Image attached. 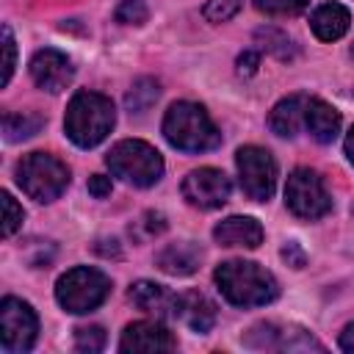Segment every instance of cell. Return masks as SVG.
<instances>
[{
    "label": "cell",
    "mask_w": 354,
    "mask_h": 354,
    "mask_svg": "<svg viewBox=\"0 0 354 354\" xmlns=\"http://www.w3.org/2000/svg\"><path fill=\"white\" fill-rule=\"evenodd\" d=\"M75 348L83 354H97L105 348V329L102 326H77L75 329Z\"/></svg>",
    "instance_id": "cb8c5ba5"
},
{
    "label": "cell",
    "mask_w": 354,
    "mask_h": 354,
    "mask_svg": "<svg viewBox=\"0 0 354 354\" xmlns=\"http://www.w3.org/2000/svg\"><path fill=\"white\" fill-rule=\"evenodd\" d=\"M113 122H116V111H113V102L105 94L77 91L66 105L64 130H66L72 144H77L83 149H91V147H97L100 141L108 138Z\"/></svg>",
    "instance_id": "7a4b0ae2"
},
{
    "label": "cell",
    "mask_w": 354,
    "mask_h": 354,
    "mask_svg": "<svg viewBox=\"0 0 354 354\" xmlns=\"http://www.w3.org/2000/svg\"><path fill=\"white\" fill-rule=\"evenodd\" d=\"M149 17V8L144 0H122L116 6V19L122 25H144Z\"/></svg>",
    "instance_id": "83f0119b"
},
{
    "label": "cell",
    "mask_w": 354,
    "mask_h": 354,
    "mask_svg": "<svg viewBox=\"0 0 354 354\" xmlns=\"http://www.w3.org/2000/svg\"><path fill=\"white\" fill-rule=\"evenodd\" d=\"M285 205L296 218L315 221L332 210V196L313 169H296L285 183Z\"/></svg>",
    "instance_id": "52a82bcc"
},
{
    "label": "cell",
    "mask_w": 354,
    "mask_h": 354,
    "mask_svg": "<svg viewBox=\"0 0 354 354\" xmlns=\"http://www.w3.org/2000/svg\"><path fill=\"white\" fill-rule=\"evenodd\" d=\"M39 332V318L33 307L22 299L6 296L0 301V346L8 354H22L30 351L36 343Z\"/></svg>",
    "instance_id": "9c48e42d"
},
{
    "label": "cell",
    "mask_w": 354,
    "mask_h": 354,
    "mask_svg": "<svg viewBox=\"0 0 354 354\" xmlns=\"http://www.w3.org/2000/svg\"><path fill=\"white\" fill-rule=\"evenodd\" d=\"M307 94H290L285 100H279L268 116V124L277 136L282 138H293L301 127H304V108H307Z\"/></svg>",
    "instance_id": "d6986e66"
},
{
    "label": "cell",
    "mask_w": 354,
    "mask_h": 354,
    "mask_svg": "<svg viewBox=\"0 0 354 354\" xmlns=\"http://www.w3.org/2000/svg\"><path fill=\"white\" fill-rule=\"evenodd\" d=\"M174 318H180L188 329L207 335L216 324V304L199 290H185L174 301Z\"/></svg>",
    "instance_id": "4fadbf2b"
},
{
    "label": "cell",
    "mask_w": 354,
    "mask_h": 354,
    "mask_svg": "<svg viewBox=\"0 0 354 354\" xmlns=\"http://www.w3.org/2000/svg\"><path fill=\"white\" fill-rule=\"evenodd\" d=\"M163 230H166V216L158 210H147L130 224V238L133 241H149V238L160 235Z\"/></svg>",
    "instance_id": "603a6c76"
},
{
    "label": "cell",
    "mask_w": 354,
    "mask_h": 354,
    "mask_svg": "<svg viewBox=\"0 0 354 354\" xmlns=\"http://www.w3.org/2000/svg\"><path fill=\"white\" fill-rule=\"evenodd\" d=\"M41 127H44V116L33 113V111H17V113H6L3 116V138L11 141V144L33 138Z\"/></svg>",
    "instance_id": "ffe728a7"
},
{
    "label": "cell",
    "mask_w": 354,
    "mask_h": 354,
    "mask_svg": "<svg viewBox=\"0 0 354 354\" xmlns=\"http://www.w3.org/2000/svg\"><path fill=\"white\" fill-rule=\"evenodd\" d=\"M348 25H351V14L343 3H324L310 17V28L321 41H337L340 36H346Z\"/></svg>",
    "instance_id": "ac0fdd59"
},
{
    "label": "cell",
    "mask_w": 354,
    "mask_h": 354,
    "mask_svg": "<svg viewBox=\"0 0 354 354\" xmlns=\"http://www.w3.org/2000/svg\"><path fill=\"white\" fill-rule=\"evenodd\" d=\"M177 343L171 337V332L155 318V321H136L122 332L119 340V351H144V354H155V351H171Z\"/></svg>",
    "instance_id": "7c38bea8"
},
{
    "label": "cell",
    "mask_w": 354,
    "mask_h": 354,
    "mask_svg": "<svg viewBox=\"0 0 354 354\" xmlns=\"http://www.w3.org/2000/svg\"><path fill=\"white\" fill-rule=\"evenodd\" d=\"M88 194L97 196V199H105L111 194V177L105 174H91L88 177Z\"/></svg>",
    "instance_id": "4dcf8cb0"
},
{
    "label": "cell",
    "mask_w": 354,
    "mask_h": 354,
    "mask_svg": "<svg viewBox=\"0 0 354 354\" xmlns=\"http://www.w3.org/2000/svg\"><path fill=\"white\" fill-rule=\"evenodd\" d=\"M17 185L36 202H53L66 191L69 169L50 152H30L17 166Z\"/></svg>",
    "instance_id": "5b68a950"
},
{
    "label": "cell",
    "mask_w": 354,
    "mask_h": 354,
    "mask_svg": "<svg viewBox=\"0 0 354 354\" xmlns=\"http://www.w3.org/2000/svg\"><path fill=\"white\" fill-rule=\"evenodd\" d=\"M337 343H340V348H343V351L354 354V321L340 332V340H337Z\"/></svg>",
    "instance_id": "d6a6232c"
},
{
    "label": "cell",
    "mask_w": 354,
    "mask_h": 354,
    "mask_svg": "<svg viewBox=\"0 0 354 354\" xmlns=\"http://www.w3.org/2000/svg\"><path fill=\"white\" fill-rule=\"evenodd\" d=\"M241 3L243 0H207L205 3V8H202V14H205V19L207 22H227V19H232L238 11H241Z\"/></svg>",
    "instance_id": "4316f807"
},
{
    "label": "cell",
    "mask_w": 354,
    "mask_h": 354,
    "mask_svg": "<svg viewBox=\"0 0 354 354\" xmlns=\"http://www.w3.org/2000/svg\"><path fill=\"white\" fill-rule=\"evenodd\" d=\"M158 94H160V86H158L155 77H138V80L130 86V91H127V97H124V105H127L130 113H144V111L158 100Z\"/></svg>",
    "instance_id": "7402d4cb"
},
{
    "label": "cell",
    "mask_w": 354,
    "mask_h": 354,
    "mask_svg": "<svg viewBox=\"0 0 354 354\" xmlns=\"http://www.w3.org/2000/svg\"><path fill=\"white\" fill-rule=\"evenodd\" d=\"M111 293V279L100 271V268H88V266H77L69 268L64 277H58L55 282V299L66 313L83 315L97 310Z\"/></svg>",
    "instance_id": "8992f818"
},
{
    "label": "cell",
    "mask_w": 354,
    "mask_h": 354,
    "mask_svg": "<svg viewBox=\"0 0 354 354\" xmlns=\"http://www.w3.org/2000/svg\"><path fill=\"white\" fill-rule=\"evenodd\" d=\"M235 166H238V180L243 194L254 202H268L277 188V163L271 152L254 144L241 147L235 152Z\"/></svg>",
    "instance_id": "ba28073f"
},
{
    "label": "cell",
    "mask_w": 354,
    "mask_h": 354,
    "mask_svg": "<svg viewBox=\"0 0 354 354\" xmlns=\"http://www.w3.org/2000/svg\"><path fill=\"white\" fill-rule=\"evenodd\" d=\"M199 260H202V252L191 241L169 243V246H163L155 254V266L163 274H171V277H188V274H194L199 268Z\"/></svg>",
    "instance_id": "e0dca14e"
},
{
    "label": "cell",
    "mask_w": 354,
    "mask_h": 354,
    "mask_svg": "<svg viewBox=\"0 0 354 354\" xmlns=\"http://www.w3.org/2000/svg\"><path fill=\"white\" fill-rule=\"evenodd\" d=\"M130 301L141 310V313H149V315H155L158 321L160 318H166V315H174V301H177V296L171 293V290H166L163 285H158V282H149V279H138V282H133L130 285Z\"/></svg>",
    "instance_id": "9a60e30c"
},
{
    "label": "cell",
    "mask_w": 354,
    "mask_h": 354,
    "mask_svg": "<svg viewBox=\"0 0 354 354\" xmlns=\"http://www.w3.org/2000/svg\"><path fill=\"white\" fill-rule=\"evenodd\" d=\"M230 191H232L230 177L224 171L213 169V166L194 169L183 180V196H185V202L194 205V207H202V210L221 207L230 199Z\"/></svg>",
    "instance_id": "30bf717a"
},
{
    "label": "cell",
    "mask_w": 354,
    "mask_h": 354,
    "mask_svg": "<svg viewBox=\"0 0 354 354\" xmlns=\"http://www.w3.org/2000/svg\"><path fill=\"white\" fill-rule=\"evenodd\" d=\"M235 64H238V75H246V77H249V75H254V72H257L260 55H257V53H252V50H243V53L238 55V61H235Z\"/></svg>",
    "instance_id": "f546056e"
},
{
    "label": "cell",
    "mask_w": 354,
    "mask_h": 354,
    "mask_svg": "<svg viewBox=\"0 0 354 354\" xmlns=\"http://www.w3.org/2000/svg\"><path fill=\"white\" fill-rule=\"evenodd\" d=\"M346 158H348L351 166H354V127H351L348 136H346Z\"/></svg>",
    "instance_id": "836d02e7"
},
{
    "label": "cell",
    "mask_w": 354,
    "mask_h": 354,
    "mask_svg": "<svg viewBox=\"0 0 354 354\" xmlns=\"http://www.w3.org/2000/svg\"><path fill=\"white\" fill-rule=\"evenodd\" d=\"M213 238L218 246H243L254 249L263 241V227L252 216H230L213 227Z\"/></svg>",
    "instance_id": "5bb4252c"
},
{
    "label": "cell",
    "mask_w": 354,
    "mask_h": 354,
    "mask_svg": "<svg viewBox=\"0 0 354 354\" xmlns=\"http://www.w3.org/2000/svg\"><path fill=\"white\" fill-rule=\"evenodd\" d=\"M221 296L235 307H263L279 296V285L271 271L252 260H227L213 274Z\"/></svg>",
    "instance_id": "6da1fadb"
},
{
    "label": "cell",
    "mask_w": 354,
    "mask_h": 354,
    "mask_svg": "<svg viewBox=\"0 0 354 354\" xmlns=\"http://www.w3.org/2000/svg\"><path fill=\"white\" fill-rule=\"evenodd\" d=\"M282 257H285L288 266H293V268H301V266H304V252L299 249V243H288V246L282 249Z\"/></svg>",
    "instance_id": "1f68e13d"
},
{
    "label": "cell",
    "mask_w": 354,
    "mask_h": 354,
    "mask_svg": "<svg viewBox=\"0 0 354 354\" xmlns=\"http://www.w3.org/2000/svg\"><path fill=\"white\" fill-rule=\"evenodd\" d=\"M28 69H30L33 83H36L39 88L50 91V94L64 91V88L72 83V77H75L72 61H69L61 50H53V47L39 50V53L30 58V66H28Z\"/></svg>",
    "instance_id": "8fae6325"
},
{
    "label": "cell",
    "mask_w": 354,
    "mask_h": 354,
    "mask_svg": "<svg viewBox=\"0 0 354 354\" xmlns=\"http://www.w3.org/2000/svg\"><path fill=\"white\" fill-rule=\"evenodd\" d=\"M254 39L260 41V47H263L266 53H271V55L279 58V61H293V58L299 55V47L293 44V39H290L288 33L277 30V28H260V30L254 33Z\"/></svg>",
    "instance_id": "44dd1931"
},
{
    "label": "cell",
    "mask_w": 354,
    "mask_h": 354,
    "mask_svg": "<svg viewBox=\"0 0 354 354\" xmlns=\"http://www.w3.org/2000/svg\"><path fill=\"white\" fill-rule=\"evenodd\" d=\"M3 238H11L19 227H22V218H25V210L17 205V199L8 194V191H3Z\"/></svg>",
    "instance_id": "484cf974"
},
{
    "label": "cell",
    "mask_w": 354,
    "mask_h": 354,
    "mask_svg": "<svg viewBox=\"0 0 354 354\" xmlns=\"http://www.w3.org/2000/svg\"><path fill=\"white\" fill-rule=\"evenodd\" d=\"M304 127L318 144H332L340 133V113L321 97H310L304 108Z\"/></svg>",
    "instance_id": "2e32d148"
},
{
    "label": "cell",
    "mask_w": 354,
    "mask_h": 354,
    "mask_svg": "<svg viewBox=\"0 0 354 354\" xmlns=\"http://www.w3.org/2000/svg\"><path fill=\"white\" fill-rule=\"evenodd\" d=\"M105 163H108L113 177H119L136 188H149L163 174L160 152L155 147H149L147 141H138V138H124V141L113 144L111 152L105 155Z\"/></svg>",
    "instance_id": "277c9868"
},
{
    "label": "cell",
    "mask_w": 354,
    "mask_h": 354,
    "mask_svg": "<svg viewBox=\"0 0 354 354\" xmlns=\"http://www.w3.org/2000/svg\"><path fill=\"white\" fill-rule=\"evenodd\" d=\"M163 136L174 149H183V152H207L221 144V133L216 130L207 111L188 100L174 102L166 111Z\"/></svg>",
    "instance_id": "3957f363"
},
{
    "label": "cell",
    "mask_w": 354,
    "mask_h": 354,
    "mask_svg": "<svg viewBox=\"0 0 354 354\" xmlns=\"http://www.w3.org/2000/svg\"><path fill=\"white\" fill-rule=\"evenodd\" d=\"M351 58H354V47H351Z\"/></svg>",
    "instance_id": "e575fe53"
},
{
    "label": "cell",
    "mask_w": 354,
    "mask_h": 354,
    "mask_svg": "<svg viewBox=\"0 0 354 354\" xmlns=\"http://www.w3.org/2000/svg\"><path fill=\"white\" fill-rule=\"evenodd\" d=\"M3 53H6V61H3V86H8L11 75H14V66H17V41H14V33L8 25H3Z\"/></svg>",
    "instance_id": "f1b7e54d"
},
{
    "label": "cell",
    "mask_w": 354,
    "mask_h": 354,
    "mask_svg": "<svg viewBox=\"0 0 354 354\" xmlns=\"http://www.w3.org/2000/svg\"><path fill=\"white\" fill-rule=\"evenodd\" d=\"M310 0H254V8L268 17H293L307 8Z\"/></svg>",
    "instance_id": "d4e9b609"
}]
</instances>
